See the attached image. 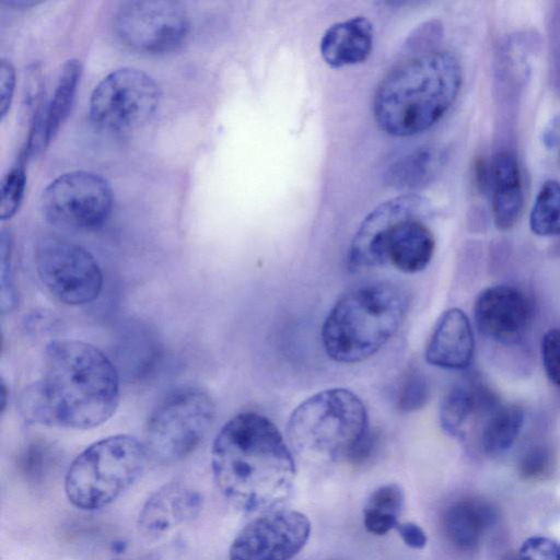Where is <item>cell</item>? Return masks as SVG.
<instances>
[{"label":"cell","mask_w":560,"mask_h":560,"mask_svg":"<svg viewBox=\"0 0 560 560\" xmlns=\"http://www.w3.org/2000/svg\"><path fill=\"white\" fill-rule=\"evenodd\" d=\"M120 396L118 371L97 347L75 339L50 341L39 380L19 398L30 423L89 430L106 422Z\"/></svg>","instance_id":"obj_1"},{"label":"cell","mask_w":560,"mask_h":560,"mask_svg":"<svg viewBox=\"0 0 560 560\" xmlns=\"http://www.w3.org/2000/svg\"><path fill=\"white\" fill-rule=\"evenodd\" d=\"M210 466L222 497L243 512H267L285 501L296 474L278 427L254 411L224 423L213 440Z\"/></svg>","instance_id":"obj_2"},{"label":"cell","mask_w":560,"mask_h":560,"mask_svg":"<svg viewBox=\"0 0 560 560\" xmlns=\"http://www.w3.org/2000/svg\"><path fill=\"white\" fill-rule=\"evenodd\" d=\"M463 72L457 57L433 50L393 68L380 82L373 98L378 127L394 137L421 133L448 110L460 90Z\"/></svg>","instance_id":"obj_3"},{"label":"cell","mask_w":560,"mask_h":560,"mask_svg":"<svg viewBox=\"0 0 560 560\" xmlns=\"http://www.w3.org/2000/svg\"><path fill=\"white\" fill-rule=\"evenodd\" d=\"M408 296L389 281H369L343 293L322 326V341L329 358L357 363L380 351L397 332Z\"/></svg>","instance_id":"obj_4"},{"label":"cell","mask_w":560,"mask_h":560,"mask_svg":"<svg viewBox=\"0 0 560 560\" xmlns=\"http://www.w3.org/2000/svg\"><path fill=\"white\" fill-rule=\"evenodd\" d=\"M287 434L300 455L318 462H362L374 445L363 401L341 387L320 390L298 405Z\"/></svg>","instance_id":"obj_5"},{"label":"cell","mask_w":560,"mask_h":560,"mask_svg":"<svg viewBox=\"0 0 560 560\" xmlns=\"http://www.w3.org/2000/svg\"><path fill=\"white\" fill-rule=\"evenodd\" d=\"M427 210V200L416 194L378 205L353 235L351 257L366 269L390 262L407 273L423 270L435 248L434 235L422 221Z\"/></svg>","instance_id":"obj_6"},{"label":"cell","mask_w":560,"mask_h":560,"mask_svg":"<svg viewBox=\"0 0 560 560\" xmlns=\"http://www.w3.org/2000/svg\"><path fill=\"white\" fill-rule=\"evenodd\" d=\"M149 456L136 436L116 434L84 448L65 476L68 501L82 511L103 509L130 489L142 476Z\"/></svg>","instance_id":"obj_7"},{"label":"cell","mask_w":560,"mask_h":560,"mask_svg":"<svg viewBox=\"0 0 560 560\" xmlns=\"http://www.w3.org/2000/svg\"><path fill=\"white\" fill-rule=\"evenodd\" d=\"M215 417L211 396L198 387L175 389L151 411L144 429L148 456L172 464L191 454L206 436Z\"/></svg>","instance_id":"obj_8"},{"label":"cell","mask_w":560,"mask_h":560,"mask_svg":"<svg viewBox=\"0 0 560 560\" xmlns=\"http://www.w3.org/2000/svg\"><path fill=\"white\" fill-rule=\"evenodd\" d=\"M160 100V88L150 74L132 67L118 68L93 90L90 118L107 131L131 130L153 117Z\"/></svg>","instance_id":"obj_9"},{"label":"cell","mask_w":560,"mask_h":560,"mask_svg":"<svg viewBox=\"0 0 560 560\" xmlns=\"http://www.w3.org/2000/svg\"><path fill=\"white\" fill-rule=\"evenodd\" d=\"M35 265L44 287L63 304L85 305L102 292L104 278L100 264L75 243L43 238L36 247Z\"/></svg>","instance_id":"obj_10"},{"label":"cell","mask_w":560,"mask_h":560,"mask_svg":"<svg viewBox=\"0 0 560 560\" xmlns=\"http://www.w3.org/2000/svg\"><path fill=\"white\" fill-rule=\"evenodd\" d=\"M113 203L108 182L88 171L58 176L40 197V210L49 223L77 231L101 228L109 218Z\"/></svg>","instance_id":"obj_11"},{"label":"cell","mask_w":560,"mask_h":560,"mask_svg":"<svg viewBox=\"0 0 560 560\" xmlns=\"http://www.w3.org/2000/svg\"><path fill=\"white\" fill-rule=\"evenodd\" d=\"M114 27L129 48L145 54H163L182 45L188 34L189 21L178 2L135 0L120 4Z\"/></svg>","instance_id":"obj_12"},{"label":"cell","mask_w":560,"mask_h":560,"mask_svg":"<svg viewBox=\"0 0 560 560\" xmlns=\"http://www.w3.org/2000/svg\"><path fill=\"white\" fill-rule=\"evenodd\" d=\"M311 522L303 513L278 509L247 523L233 539L229 560H290L306 545Z\"/></svg>","instance_id":"obj_13"},{"label":"cell","mask_w":560,"mask_h":560,"mask_svg":"<svg viewBox=\"0 0 560 560\" xmlns=\"http://www.w3.org/2000/svg\"><path fill=\"white\" fill-rule=\"evenodd\" d=\"M532 317L533 307L527 295L509 284L482 290L474 304V318L480 332L503 345L518 342Z\"/></svg>","instance_id":"obj_14"},{"label":"cell","mask_w":560,"mask_h":560,"mask_svg":"<svg viewBox=\"0 0 560 560\" xmlns=\"http://www.w3.org/2000/svg\"><path fill=\"white\" fill-rule=\"evenodd\" d=\"M202 506V495L180 482H170L155 490L139 511V533L156 539L196 517Z\"/></svg>","instance_id":"obj_15"},{"label":"cell","mask_w":560,"mask_h":560,"mask_svg":"<svg viewBox=\"0 0 560 560\" xmlns=\"http://www.w3.org/2000/svg\"><path fill=\"white\" fill-rule=\"evenodd\" d=\"M81 72L82 66L78 59H69L62 66L51 98L31 119L24 147L28 158L45 150L68 117Z\"/></svg>","instance_id":"obj_16"},{"label":"cell","mask_w":560,"mask_h":560,"mask_svg":"<svg viewBox=\"0 0 560 560\" xmlns=\"http://www.w3.org/2000/svg\"><path fill=\"white\" fill-rule=\"evenodd\" d=\"M475 340L467 315L458 307L438 318L425 348L428 363L446 370H465L474 355Z\"/></svg>","instance_id":"obj_17"},{"label":"cell","mask_w":560,"mask_h":560,"mask_svg":"<svg viewBox=\"0 0 560 560\" xmlns=\"http://www.w3.org/2000/svg\"><path fill=\"white\" fill-rule=\"evenodd\" d=\"M494 521L495 512L488 502L465 498L452 502L443 510L441 528L454 548L469 551L480 545Z\"/></svg>","instance_id":"obj_18"},{"label":"cell","mask_w":560,"mask_h":560,"mask_svg":"<svg viewBox=\"0 0 560 560\" xmlns=\"http://www.w3.org/2000/svg\"><path fill=\"white\" fill-rule=\"evenodd\" d=\"M492 214L495 226L511 230L524 207V190L517 160L510 151H500L490 165Z\"/></svg>","instance_id":"obj_19"},{"label":"cell","mask_w":560,"mask_h":560,"mask_svg":"<svg viewBox=\"0 0 560 560\" xmlns=\"http://www.w3.org/2000/svg\"><path fill=\"white\" fill-rule=\"evenodd\" d=\"M372 46L371 22L364 16H354L327 28L320 39L319 50L327 65L340 68L366 60Z\"/></svg>","instance_id":"obj_20"},{"label":"cell","mask_w":560,"mask_h":560,"mask_svg":"<svg viewBox=\"0 0 560 560\" xmlns=\"http://www.w3.org/2000/svg\"><path fill=\"white\" fill-rule=\"evenodd\" d=\"M525 415L517 405L500 406L488 418L481 432V447L488 456H498L512 447L523 425Z\"/></svg>","instance_id":"obj_21"},{"label":"cell","mask_w":560,"mask_h":560,"mask_svg":"<svg viewBox=\"0 0 560 560\" xmlns=\"http://www.w3.org/2000/svg\"><path fill=\"white\" fill-rule=\"evenodd\" d=\"M436 164L431 148H417L395 162L387 174L389 184L398 188H415L431 176Z\"/></svg>","instance_id":"obj_22"},{"label":"cell","mask_w":560,"mask_h":560,"mask_svg":"<svg viewBox=\"0 0 560 560\" xmlns=\"http://www.w3.org/2000/svg\"><path fill=\"white\" fill-rule=\"evenodd\" d=\"M529 226L539 236L560 235V183L547 180L540 187L529 215Z\"/></svg>","instance_id":"obj_23"},{"label":"cell","mask_w":560,"mask_h":560,"mask_svg":"<svg viewBox=\"0 0 560 560\" xmlns=\"http://www.w3.org/2000/svg\"><path fill=\"white\" fill-rule=\"evenodd\" d=\"M476 405V396L470 388L460 384L452 386L441 399L439 407L442 429L452 436H460L463 427L474 412Z\"/></svg>","instance_id":"obj_24"},{"label":"cell","mask_w":560,"mask_h":560,"mask_svg":"<svg viewBox=\"0 0 560 560\" xmlns=\"http://www.w3.org/2000/svg\"><path fill=\"white\" fill-rule=\"evenodd\" d=\"M26 154L21 151L1 182L0 217L2 221L11 219L21 207L26 187Z\"/></svg>","instance_id":"obj_25"},{"label":"cell","mask_w":560,"mask_h":560,"mask_svg":"<svg viewBox=\"0 0 560 560\" xmlns=\"http://www.w3.org/2000/svg\"><path fill=\"white\" fill-rule=\"evenodd\" d=\"M405 495L397 483H386L376 488L369 497L363 513L398 521L404 508Z\"/></svg>","instance_id":"obj_26"},{"label":"cell","mask_w":560,"mask_h":560,"mask_svg":"<svg viewBox=\"0 0 560 560\" xmlns=\"http://www.w3.org/2000/svg\"><path fill=\"white\" fill-rule=\"evenodd\" d=\"M430 398V387L422 374L408 372L399 384L396 405L404 412L423 408Z\"/></svg>","instance_id":"obj_27"},{"label":"cell","mask_w":560,"mask_h":560,"mask_svg":"<svg viewBox=\"0 0 560 560\" xmlns=\"http://www.w3.org/2000/svg\"><path fill=\"white\" fill-rule=\"evenodd\" d=\"M12 267V240L7 231L1 233V311L10 312L16 305Z\"/></svg>","instance_id":"obj_28"},{"label":"cell","mask_w":560,"mask_h":560,"mask_svg":"<svg viewBox=\"0 0 560 560\" xmlns=\"http://www.w3.org/2000/svg\"><path fill=\"white\" fill-rule=\"evenodd\" d=\"M553 465V456L549 448L536 445L527 450L520 462V474L524 479L537 480L548 475Z\"/></svg>","instance_id":"obj_29"},{"label":"cell","mask_w":560,"mask_h":560,"mask_svg":"<svg viewBox=\"0 0 560 560\" xmlns=\"http://www.w3.org/2000/svg\"><path fill=\"white\" fill-rule=\"evenodd\" d=\"M517 560H560V542L536 535L528 537L520 547Z\"/></svg>","instance_id":"obj_30"},{"label":"cell","mask_w":560,"mask_h":560,"mask_svg":"<svg viewBox=\"0 0 560 560\" xmlns=\"http://www.w3.org/2000/svg\"><path fill=\"white\" fill-rule=\"evenodd\" d=\"M541 359L549 381L560 386V328H551L544 335Z\"/></svg>","instance_id":"obj_31"},{"label":"cell","mask_w":560,"mask_h":560,"mask_svg":"<svg viewBox=\"0 0 560 560\" xmlns=\"http://www.w3.org/2000/svg\"><path fill=\"white\" fill-rule=\"evenodd\" d=\"M15 86V70L12 62L2 58L0 62V114L1 120L8 114Z\"/></svg>","instance_id":"obj_32"},{"label":"cell","mask_w":560,"mask_h":560,"mask_svg":"<svg viewBox=\"0 0 560 560\" xmlns=\"http://www.w3.org/2000/svg\"><path fill=\"white\" fill-rule=\"evenodd\" d=\"M401 540L412 549H423L428 542L425 532L413 522H404L395 527Z\"/></svg>","instance_id":"obj_33"},{"label":"cell","mask_w":560,"mask_h":560,"mask_svg":"<svg viewBox=\"0 0 560 560\" xmlns=\"http://www.w3.org/2000/svg\"><path fill=\"white\" fill-rule=\"evenodd\" d=\"M546 141L555 149L560 164V119L547 132Z\"/></svg>","instance_id":"obj_34"},{"label":"cell","mask_w":560,"mask_h":560,"mask_svg":"<svg viewBox=\"0 0 560 560\" xmlns=\"http://www.w3.org/2000/svg\"><path fill=\"white\" fill-rule=\"evenodd\" d=\"M5 392H7V387H5L4 382L2 381V385H1V409H2V411L5 408V400H7Z\"/></svg>","instance_id":"obj_35"},{"label":"cell","mask_w":560,"mask_h":560,"mask_svg":"<svg viewBox=\"0 0 560 560\" xmlns=\"http://www.w3.org/2000/svg\"><path fill=\"white\" fill-rule=\"evenodd\" d=\"M506 560H517V558H509V559H506Z\"/></svg>","instance_id":"obj_36"}]
</instances>
